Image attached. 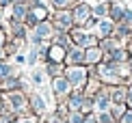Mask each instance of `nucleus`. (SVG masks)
Wrapping results in <instances>:
<instances>
[{
    "instance_id": "f257e3e1",
    "label": "nucleus",
    "mask_w": 132,
    "mask_h": 123,
    "mask_svg": "<svg viewBox=\"0 0 132 123\" xmlns=\"http://www.w3.org/2000/svg\"><path fill=\"white\" fill-rule=\"evenodd\" d=\"M69 78H71V82H82V71L80 69H74Z\"/></svg>"
},
{
    "instance_id": "f03ea898",
    "label": "nucleus",
    "mask_w": 132,
    "mask_h": 123,
    "mask_svg": "<svg viewBox=\"0 0 132 123\" xmlns=\"http://www.w3.org/2000/svg\"><path fill=\"white\" fill-rule=\"evenodd\" d=\"M65 86H67V84H65V80H56V82H54L56 93H65Z\"/></svg>"
},
{
    "instance_id": "7ed1b4c3",
    "label": "nucleus",
    "mask_w": 132,
    "mask_h": 123,
    "mask_svg": "<svg viewBox=\"0 0 132 123\" xmlns=\"http://www.w3.org/2000/svg\"><path fill=\"white\" fill-rule=\"evenodd\" d=\"M71 60H82V54L80 52H74V54H71Z\"/></svg>"
},
{
    "instance_id": "20e7f679",
    "label": "nucleus",
    "mask_w": 132,
    "mask_h": 123,
    "mask_svg": "<svg viewBox=\"0 0 132 123\" xmlns=\"http://www.w3.org/2000/svg\"><path fill=\"white\" fill-rule=\"evenodd\" d=\"M123 123H132V115H126L123 117Z\"/></svg>"
},
{
    "instance_id": "39448f33",
    "label": "nucleus",
    "mask_w": 132,
    "mask_h": 123,
    "mask_svg": "<svg viewBox=\"0 0 132 123\" xmlns=\"http://www.w3.org/2000/svg\"><path fill=\"white\" fill-rule=\"evenodd\" d=\"M71 123H80V117H78V115H74V117H71Z\"/></svg>"
},
{
    "instance_id": "423d86ee",
    "label": "nucleus",
    "mask_w": 132,
    "mask_h": 123,
    "mask_svg": "<svg viewBox=\"0 0 132 123\" xmlns=\"http://www.w3.org/2000/svg\"><path fill=\"white\" fill-rule=\"evenodd\" d=\"M54 2H56V7H63V4L67 2V0H54Z\"/></svg>"
},
{
    "instance_id": "0eeeda50",
    "label": "nucleus",
    "mask_w": 132,
    "mask_h": 123,
    "mask_svg": "<svg viewBox=\"0 0 132 123\" xmlns=\"http://www.w3.org/2000/svg\"><path fill=\"white\" fill-rule=\"evenodd\" d=\"M87 123H95V119H87Z\"/></svg>"
},
{
    "instance_id": "6e6552de",
    "label": "nucleus",
    "mask_w": 132,
    "mask_h": 123,
    "mask_svg": "<svg viewBox=\"0 0 132 123\" xmlns=\"http://www.w3.org/2000/svg\"><path fill=\"white\" fill-rule=\"evenodd\" d=\"M130 104H132V91H130Z\"/></svg>"
}]
</instances>
